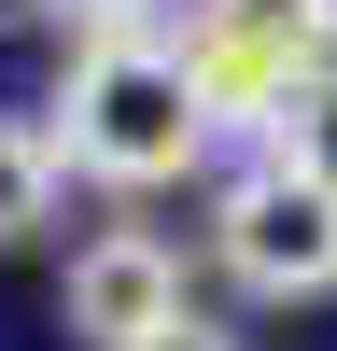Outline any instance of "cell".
I'll return each mask as SVG.
<instances>
[{"mask_svg": "<svg viewBox=\"0 0 337 351\" xmlns=\"http://www.w3.org/2000/svg\"><path fill=\"white\" fill-rule=\"evenodd\" d=\"M211 99H197V71H183V43H84L71 56V84H56V155L84 169V183H127V197H155V183H183V169H211Z\"/></svg>", "mask_w": 337, "mask_h": 351, "instance_id": "6da1fadb", "label": "cell"}, {"mask_svg": "<svg viewBox=\"0 0 337 351\" xmlns=\"http://www.w3.org/2000/svg\"><path fill=\"white\" fill-rule=\"evenodd\" d=\"M183 71H197V99H211V127L267 141L281 112L337 71V0H197Z\"/></svg>", "mask_w": 337, "mask_h": 351, "instance_id": "7a4b0ae2", "label": "cell"}, {"mask_svg": "<svg viewBox=\"0 0 337 351\" xmlns=\"http://www.w3.org/2000/svg\"><path fill=\"white\" fill-rule=\"evenodd\" d=\"M211 253H225L239 295H337V183L253 155L225 183V211H211Z\"/></svg>", "mask_w": 337, "mask_h": 351, "instance_id": "3957f363", "label": "cell"}, {"mask_svg": "<svg viewBox=\"0 0 337 351\" xmlns=\"http://www.w3.org/2000/svg\"><path fill=\"white\" fill-rule=\"evenodd\" d=\"M56 324H71L84 351H140L183 324V253L155 239V225H112V239L71 253V295H56Z\"/></svg>", "mask_w": 337, "mask_h": 351, "instance_id": "277c9868", "label": "cell"}, {"mask_svg": "<svg viewBox=\"0 0 337 351\" xmlns=\"http://www.w3.org/2000/svg\"><path fill=\"white\" fill-rule=\"evenodd\" d=\"M56 183H71V155H56V127H28V112H0V239H28V225H56Z\"/></svg>", "mask_w": 337, "mask_h": 351, "instance_id": "5b68a950", "label": "cell"}, {"mask_svg": "<svg viewBox=\"0 0 337 351\" xmlns=\"http://www.w3.org/2000/svg\"><path fill=\"white\" fill-rule=\"evenodd\" d=\"M267 155H281V169H309V183H337V71L309 84V99L281 112V127H267Z\"/></svg>", "mask_w": 337, "mask_h": 351, "instance_id": "8992f818", "label": "cell"}, {"mask_svg": "<svg viewBox=\"0 0 337 351\" xmlns=\"http://www.w3.org/2000/svg\"><path fill=\"white\" fill-rule=\"evenodd\" d=\"M56 28H84V43H140V28H155V0H42Z\"/></svg>", "mask_w": 337, "mask_h": 351, "instance_id": "52a82bcc", "label": "cell"}, {"mask_svg": "<svg viewBox=\"0 0 337 351\" xmlns=\"http://www.w3.org/2000/svg\"><path fill=\"white\" fill-rule=\"evenodd\" d=\"M140 351H239V337H225V324H197V309H183V324H168V337H140Z\"/></svg>", "mask_w": 337, "mask_h": 351, "instance_id": "ba28073f", "label": "cell"}]
</instances>
